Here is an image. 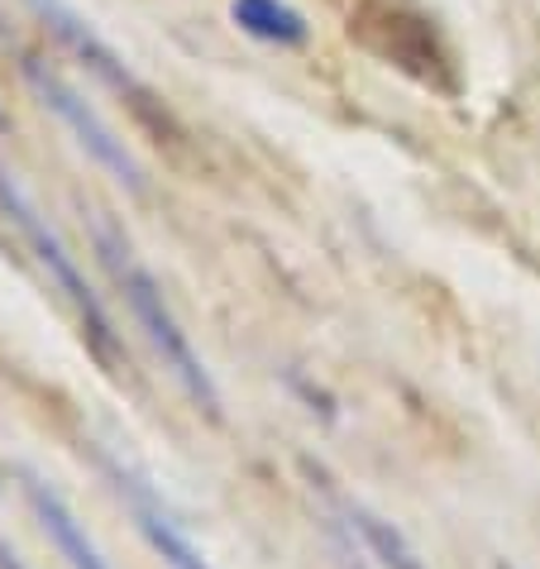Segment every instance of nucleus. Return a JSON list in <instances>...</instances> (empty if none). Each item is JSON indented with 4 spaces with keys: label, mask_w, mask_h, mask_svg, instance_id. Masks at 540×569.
Masks as SVG:
<instances>
[{
    "label": "nucleus",
    "mask_w": 540,
    "mask_h": 569,
    "mask_svg": "<svg viewBox=\"0 0 540 569\" xmlns=\"http://www.w3.org/2000/svg\"><path fill=\"white\" fill-rule=\"evenodd\" d=\"M97 249H101V263L110 268V278H116V288L120 297L130 302L134 311V321L144 326V336L149 345L158 350V359H163V369L178 378V388L187 392V398L197 402V412L206 417H220V392H216V378L206 373V363L201 355L192 350V340H187V330L178 326V316H172V307L163 302V288H158V278L149 273L144 263L134 259V249L120 240L116 230L97 226Z\"/></svg>",
    "instance_id": "1"
},
{
    "label": "nucleus",
    "mask_w": 540,
    "mask_h": 569,
    "mask_svg": "<svg viewBox=\"0 0 540 569\" xmlns=\"http://www.w3.org/2000/svg\"><path fill=\"white\" fill-rule=\"evenodd\" d=\"M344 512H349V527H354L363 541H369L378 556H383L388 569H421V560L411 556V546L388 527V521H378L373 512H363V508H344Z\"/></svg>",
    "instance_id": "9"
},
{
    "label": "nucleus",
    "mask_w": 540,
    "mask_h": 569,
    "mask_svg": "<svg viewBox=\"0 0 540 569\" xmlns=\"http://www.w3.org/2000/svg\"><path fill=\"white\" fill-rule=\"evenodd\" d=\"M354 34L369 43L373 53L392 58L397 68L417 72L421 82H436L440 62H444L440 49H436V39H431V29H426L421 20H411V14H402V10H383V6L363 10L354 20Z\"/></svg>",
    "instance_id": "6"
},
{
    "label": "nucleus",
    "mask_w": 540,
    "mask_h": 569,
    "mask_svg": "<svg viewBox=\"0 0 540 569\" xmlns=\"http://www.w3.org/2000/svg\"><path fill=\"white\" fill-rule=\"evenodd\" d=\"M20 479H24V498H29V508H34L39 527L49 531V541L62 550V560H68L72 569H110V565H106V556L97 550V541L87 536V527L72 517L68 502H62V498L53 493V488L39 479V473L20 469Z\"/></svg>",
    "instance_id": "7"
},
{
    "label": "nucleus",
    "mask_w": 540,
    "mask_h": 569,
    "mask_svg": "<svg viewBox=\"0 0 540 569\" xmlns=\"http://www.w3.org/2000/svg\"><path fill=\"white\" fill-rule=\"evenodd\" d=\"M24 77H29V87H34V97L53 110V116H62L68 120V130L77 134V144H82L97 163L110 172L116 182H124L130 192H144V172H139V163H134V153L124 149V139H116V130L91 110L77 91L62 82L58 72H49L43 62H34V58H24Z\"/></svg>",
    "instance_id": "3"
},
{
    "label": "nucleus",
    "mask_w": 540,
    "mask_h": 569,
    "mask_svg": "<svg viewBox=\"0 0 540 569\" xmlns=\"http://www.w3.org/2000/svg\"><path fill=\"white\" fill-rule=\"evenodd\" d=\"M29 6H34V14H39V20L49 24L53 34H58L62 43H68V49H72L77 58H82L87 68L97 72L106 87H116L120 97H130L139 110H144V116H153V110H158V101L149 97V87L139 82V77H134L130 68H124V62H120V53L110 49V43L97 34V29H91V24L82 20V14H77V10H68V6H62V0H29Z\"/></svg>",
    "instance_id": "5"
},
{
    "label": "nucleus",
    "mask_w": 540,
    "mask_h": 569,
    "mask_svg": "<svg viewBox=\"0 0 540 569\" xmlns=\"http://www.w3.org/2000/svg\"><path fill=\"white\" fill-rule=\"evenodd\" d=\"M234 24L253 39H268V43H301L307 39V20L282 6V0H234Z\"/></svg>",
    "instance_id": "8"
},
{
    "label": "nucleus",
    "mask_w": 540,
    "mask_h": 569,
    "mask_svg": "<svg viewBox=\"0 0 540 569\" xmlns=\"http://www.w3.org/2000/svg\"><path fill=\"white\" fill-rule=\"evenodd\" d=\"M344 560H349V569H359V565H354V556H349V550H344Z\"/></svg>",
    "instance_id": "11"
},
{
    "label": "nucleus",
    "mask_w": 540,
    "mask_h": 569,
    "mask_svg": "<svg viewBox=\"0 0 540 569\" xmlns=\"http://www.w3.org/2000/svg\"><path fill=\"white\" fill-rule=\"evenodd\" d=\"M0 569H29V565H24L20 556H14V550H10L6 541H0Z\"/></svg>",
    "instance_id": "10"
},
{
    "label": "nucleus",
    "mask_w": 540,
    "mask_h": 569,
    "mask_svg": "<svg viewBox=\"0 0 540 569\" xmlns=\"http://www.w3.org/2000/svg\"><path fill=\"white\" fill-rule=\"evenodd\" d=\"M101 469H106L110 488L120 493V502L130 508L134 527L144 531V541L158 550V556H163L168 569H211V565H206V556L197 550V541L187 536V527L178 521V512H172L168 502L153 493V483L144 479V473H134L124 460H116V455H101Z\"/></svg>",
    "instance_id": "4"
},
{
    "label": "nucleus",
    "mask_w": 540,
    "mask_h": 569,
    "mask_svg": "<svg viewBox=\"0 0 540 569\" xmlns=\"http://www.w3.org/2000/svg\"><path fill=\"white\" fill-rule=\"evenodd\" d=\"M0 211H6L10 226L24 234V244L34 249V263L49 273V282L62 297H68V307L77 311V321H82V336L91 340V350H97L106 363H120L124 350H120V336H116V326H110L101 297L91 292V282L82 278V268H77V259L68 254V244H62L58 234L49 230V220L34 211V201L20 192V182H14L6 168H0Z\"/></svg>",
    "instance_id": "2"
}]
</instances>
